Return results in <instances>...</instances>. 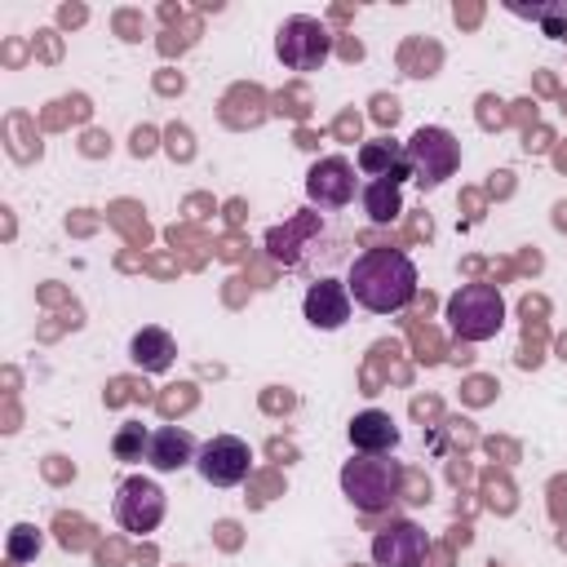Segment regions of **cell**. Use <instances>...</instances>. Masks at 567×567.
Segmentation results:
<instances>
[{
  "instance_id": "1",
  "label": "cell",
  "mask_w": 567,
  "mask_h": 567,
  "mask_svg": "<svg viewBox=\"0 0 567 567\" xmlns=\"http://www.w3.org/2000/svg\"><path fill=\"white\" fill-rule=\"evenodd\" d=\"M416 261L403 252V248H363L354 261H350V275H346V288H350V301L372 310V315H399L412 306L416 297Z\"/></svg>"
},
{
  "instance_id": "2",
  "label": "cell",
  "mask_w": 567,
  "mask_h": 567,
  "mask_svg": "<svg viewBox=\"0 0 567 567\" xmlns=\"http://www.w3.org/2000/svg\"><path fill=\"white\" fill-rule=\"evenodd\" d=\"M337 483H341V496L359 514H385L403 487V465L394 456H350Z\"/></svg>"
},
{
  "instance_id": "3",
  "label": "cell",
  "mask_w": 567,
  "mask_h": 567,
  "mask_svg": "<svg viewBox=\"0 0 567 567\" xmlns=\"http://www.w3.org/2000/svg\"><path fill=\"white\" fill-rule=\"evenodd\" d=\"M447 328L478 346V341H492L501 328H505V297L496 284H461L452 297H447Z\"/></svg>"
},
{
  "instance_id": "4",
  "label": "cell",
  "mask_w": 567,
  "mask_h": 567,
  "mask_svg": "<svg viewBox=\"0 0 567 567\" xmlns=\"http://www.w3.org/2000/svg\"><path fill=\"white\" fill-rule=\"evenodd\" d=\"M403 159L412 168V182L421 190L443 186L456 168H461V142L443 128V124H421L408 142H403Z\"/></svg>"
},
{
  "instance_id": "5",
  "label": "cell",
  "mask_w": 567,
  "mask_h": 567,
  "mask_svg": "<svg viewBox=\"0 0 567 567\" xmlns=\"http://www.w3.org/2000/svg\"><path fill=\"white\" fill-rule=\"evenodd\" d=\"M275 53H279V62L288 71H319L328 62V53H332V35H328V27L319 18L292 13L275 31Z\"/></svg>"
},
{
  "instance_id": "6",
  "label": "cell",
  "mask_w": 567,
  "mask_h": 567,
  "mask_svg": "<svg viewBox=\"0 0 567 567\" xmlns=\"http://www.w3.org/2000/svg\"><path fill=\"white\" fill-rule=\"evenodd\" d=\"M164 509H168V496L155 478L146 474H128L120 487H115V523L133 536H146L164 523Z\"/></svg>"
},
{
  "instance_id": "7",
  "label": "cell",
  "mask_w": 567,
  "mask_h": 567,
  "mask_svg": "<svg viewBox=\"0 0 567 567\" xmlns=\"http://www.w3.org/2000/svg\"><path fill=\"white\" fill-rule=\"evenodd\" d=\"M195 470L208 487H239L252 470V447L235 434H213L208 443H199V456H195Z\"/></svg>"
},
{
  "instance_id": "8",
  "label": "cell",
  "mask_w": 567,
  "mask_h": 567,
  "mask_svg": "<svg viewBox=\"0 0 567 567\" xmlns=\"http://www.w3.org/2000/svg\"><path fill=\"white\" fill-rule=\"evenodd\" d=\"M354 186H359V177L346 155H323L306 173V199L315 208H346L354 199Z\"/></svg>"
},
{
  "instance_id": "9",
  "label": "cell",
  "mask_w": 567,
  "mask_h": 567,
  "mask_svg": "<svg viewBox=\"0 0 567 567\" xmlns=\"http://www.w3.org/2000/svg\"><path fill=\"white\" fill-rule=\"evenodd\" d=\"M425 554H430V536L408 518L372 536V567H425Z\"/></svg>"
},
{
  "instance_id": "10",
  "label": "cell",
  "mask_w": 567,
  "mask_h": 567,
  "mask_svg": "<svg viewBox=\"0 0 567 567\" xmlns=\"http://www.w3.org/2000/svg\"><path fill=\"white\" fill-rule=\"evenodd\" d=\"M350 306H354V301H350L346 279H315V284L306 288L301 315H306L310 328H319V332H337V328H346Z\"/></svg>"
},
{
  "instance_id": "11",
  "label": "cell",
  "mask_w": 567,
  "mask_h": 567,
  "mask_svg": "<svg viewBox=\"0 0 567 567\" xmlns=\"http://www.w3.org/2000/svg\"><path fill=\"white\" fill-rule=\"evenodd\" d=\"M346 434H350V447H354L359 456H390V452L399 447V425H394V416L381 412V408L354 412V421H350Z\"/></svg>"
},
{
  "instance_id": "12",
  "label": "cell",
  "mask_w": 567,
  "mask_h": 567,
  "mask_svg": "<svg viewBox=\"0 0 567 567\" xmlns=\"http://www.w3.org/2000/svg\"><path fill=\"white\" fill-rule=\"evenodd\" d=\"M354 164H359V173H363L368 182L385 177V182L403 186V182L412 177V168H408V159H403V146H399L394 137H377V142H363V146H359V155H354Z\"/></svg>"
},
{
  "instance_id": "13",
  "label": "cell",
  "mask_w": 567,
  "mask_h": 567,
  "mask_svg": "<svg viewBox=\"0 0 567 567\" xmlns=\"http://www.w3.org/2000/svg\"><path fill=\"white\" fill-rule=\"evenodd\" d=\"M195 456H199V443L190 439V430H182V425H159V430H151V452H146V461H151L159 474H173V470H182V465H195Z\"/></svg>"
},
{
  "instance_id": "14",
  "label": "cell",
  "mask_w": 567,
  "mask_h": 567,
  "mask_svg": "<svg viewBox=\"0 0 567 567\" xmlns=\"http://www.w3.org/2000/svg\"><path fill=\"white\" fill-rule=\"evenodd\" d=\"M128 359H133V368H142V372H168L173 368V359H177V341H173V332L168 328H155V323H146V328H137L133 332V341H128Z\"/></svg>"
},
{
  "instance_id": "15",
  "label": "cell",
  "mask_w": 567,
  "mask_h": 567,
  "mask_svg": "<svg viewBox=\"0 0 567 567\" xmlns=\"http://www.w3.org/2000/svg\"><path fill=\"white\" fill-rule=\"evenodd\" d=\"M315 230H319V213H297V217H288L284 226H275V230L266 235V252H270L275 261H284V266H297V261H301V244H306Z\"/></svg>"
},
{
  "instance_id": "16",
  "label": "cell",
  "mask_w": 567,
  "mask_h": 567,
  "mask_svg": "<svg viewBox=\"0 0 567 567\" xmlns=\"http://www.w3.org/2000/svg\"><path fill=\"white\" fill-rule=\"evenodd\" d=\"M509 13L536 22L549 40H567V0H545V4H523V0H505Z\"/></svg>"
},
{
  "instance_id": "17",
  "label": "cell",
  "mask_w": 567,
  "mask_h": 567,
  "mask_svg": "<svg viewBox=\"0 0 567 567\" xmlns=\"http://www.w3.org/2000/svg\"><path fill=\"white\" fill-rule=\"evenodd\" d=\"M363 213H368L377 226H390V221L403 213V195H399V186L385 182V177L368 182V186H363Z\"/></svg>"
},
{
  "instance_id": "18",
  "label": "cell",
  "mask_w": 567,
  "mask_h": 567,
  "mask_svg": "<svg viewBox=\"0 0 567 567\" xmlns=\"http://www.w3.org/2000/svg\"><path fill=\"white\" fill-rule=\"evenodd\" d=\"M111 452H115V461H142L151 452V430L142 421H124L111 439Z\"/></svg>"
},
{
  "instance_id": "19",
  "label": "cell",
  "mask_w": 567,
  "mask_h": 567,
  "mask_svg": "<svg viewBox=\"0 0 567 567\" xmlns=\"http://www.w3.org/2000/svg\"><path fill=\"white\" fill-rule=\"evenodd\" d=\"M40 549H44L40 527H31V523H13V527H9V540H4L9 563H35Z\"/></svg>"
}]
</instances>
